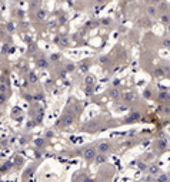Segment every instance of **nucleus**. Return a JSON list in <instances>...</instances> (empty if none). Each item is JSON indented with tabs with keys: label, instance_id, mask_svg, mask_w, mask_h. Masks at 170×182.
Returning <instances> with one entry per match:
<instances>
[{
	"label": "nucleus",
	"instance_id": "nucleus-18",
	"mask_svg": "<svg viewBox=\"0 0 170 182\" xmlns=\"http://www.w3.org/2000/svg\"><path fill=\"white\" fill-rule=\"evenodd\" d=\"M164 47H170V40H164Z\"/></svg>",
	"mask_w": 170,
	"mask_h": 182
},
{
	"label": "nucleus",
	"instance_id": "nucleus-17",
	"mask_svg": "<svg viewBox=\"0 0 170 182\" xmlns=\"http://www.w3.org/2000/svg\"><path fill=\"white\" fill-rule=\"evenodd\" d=\"M154 74H156V76H163V70H162V68H159V70H156Z\"/></svg>",
	"mask_w": 170,
	"mask_h": 182
},
{
	"label": "nucleus",
	"instance_id": "nucleus-11",
	"mask_svg": "<svg viewBox=\"0 0 170 182\" xmlns=\"http://www.w3.org/2000/svg\"><path fill=\"white\" fill-rule=\"evenodd\" d=\"M110 95H111V98H117L119 97V91L117 90H111L110 91Z\"/></svg>",
	"mask_w": 170,
	"mask_h": 182
},
{
	"label": "nucleus",
	"instance_id": "nucleus-5",
	"mask_svg": "<svg viewBox=\"0 0 170 182\" xmlns=\"http://www.w3.org/2000/svg\"><path fill=\"white\" fill-rule=\"evenodd\" d=\"M94 161H96V164L106 162V155H105V154H97V155H96V158H94Z\"/></svg>",
	"mask_w": 170,
	"mask_h": 182
},
{
	"label": "nucleus",
	"instance_id": "nucleus-3",
	"mask_svg": "<svg viewBox=\"0 0 170 182\" xmlns=\"http://www.w3.org/2000/svg\"><path fill=\"white\" fill-rule=\"evenodd\" d=\"M123 97H124V100L127 101V103H131V101H134L136 100V94L133 92V91H126L123 94Z\"/></svg>",
	"mask_w": 170,
	"mask_h": 182
},
{
	"label": "nucleus",
	"instance_id": "nucleus-7",
	"mask_svg": "<svg viewBox=\"0 0 170 182\" xmlns=\"http://www.w3.org/2000/svg\"><path fill=\"white\" fill-rule=\"evenodd\" d=\"M167 181H169V175H166V174H160L157 176V182H167Z\"/></svg>",
	"mask_w": 170,
	"mask_h": 182
},
{
	"label": "nucleus",
	"instance_id": "nucleus-21",
	"mask_svg": "<svg viewBox=\"0 0 170 182\" xmlns=\"http://www.w3.org/2000/svg\"><path fill=\"white\" fill-rule=\"evenodd\" d=\"M169 178H170V174H169Z\"/></svg>",
	"mask_w": 170,
	"mask_h": 182
},
{
	"label": "nucleus",
	"instance_id": "nucleus-8",
	"mask_svg": "<svg viewBox=\"0 0 170 182\" xmlns=\"http://www.w3.org/2000/svg\"><path fill=\"white\" fill-rule=\"evenodd\" d=\"M93 83H94V77H93V76H87V77H86V85L89 87V85H92Z\"/></svg>",
	"mask_w": 170,
	"mask_h": 182
},
{
	"label": "nucleus",
	"instance_id": "nucleus-2",
	"mask_svg": "<svg viewBox=\"0 0 170 182\" xmlns=\"http://www.w3.org/2000/svg\"><path fill=\"white\" fill-rule=\"evenodd\" d=\"M110 150H111V145L109 142H102L99 145V154H105L106 155V152H109Z\"/></svg>",
	"mask_w": 170,
	"mask_h": 182
},
{
	"label": "nucleus",
	"instance_id": "nucleus-4",
	"mask_svg": "<svg viewBox=\"0 0 170 182\" xmlns=\"http://www.w3.org/2000/svg\"><path fill=\"white\" fill-rule=\"evenodd\" d=\"M37 65H39L40 68H47V67H49V61H47L45 57H43V59H39L37 60Z\"/></svg>",
	"mask_w": 170,
	"mask_h": 182
},
{
	"label": "nucleus",
	"instance_id": "nucleus-1",
	"mask_svg": "<svg viewBox=\"0 0 170 182\" xmlns=\"http://www.w3.org/2000/svg\"><path fill=\"white\" fill-rule=\"evenodd\" d=\"M83 158H85L86 161H94V158H96V151L94 148H85L83 151Z\"/></svg>",
	"mask_w": 170,
	"mask_h": 182
},
{
	"label": "nucleus",
	"instance_id": "nucleus-6",
	"mask_svg": "<svg viewBox=\"0 0 170 182\" xmlns=\"http://www.w3.org/2000/svg\"><path fill=\"white\" fill-rule=\"evenodd\" d=\"M36 16H37V19L39 20H43L45 17H46V12H45V10H42V9H39V10L36 12Z\"/></svg>",
	"mask_w": 170,
	"mask_h": 182
},
{
	"label": "nucleus",
	"instance_id": "nucleus-15",
	"mask_svg": "<svg viewBox=\"0 0 170 182\" xmlns=\"http://www.w3.org/2000/svg\"><path fill=\"white\" fill-rule=\"evenodd\" d=\"M52 60H53V61H59V60H60V56H59V54H53V56H52Z\"/></svg>",
	"mask_w": 170,
	"mask_h": 182
},
{
	"label": "nucleus",
	"instance_id": "nucleus-16",
	"mask_svg": "<svg viewBox=\"0 0 170 182\" xmlns=\"http://www.w3.org/2000/svg\"><path fill=\"white\" fill-rule=\"evenodd\" d=\"M6 101V95L4 94H0V104H3Z\"/></svg>",
	"mask_w": 170,
	"mask_h": 182
},
{
	"label": "nucleus",
	"instance_id": "nucleus-14",
	"mask_svg": "<svg viewBox=\"0 0 170 182\" xmlns=\"http://www.w3.org/2000/svg\"><path fill=\"white\" fill-rule=\"evenodd\" d=\"M160 98H162V100H167V98H170V95L167 92H162V94H160Z\"/></svg>",
	"mask_w": 170,
	"mask_h": 182
},
{
	"label": "nucleus",
	"instance_id": "nucleus-12",
	"mask_svg": "<svg viewBox=\"0 0 170 182\" xmlns=\"http://www.w3.org/2000/svg\"><path fill=\"white\" fill-rule=\"evenodd\" d=\"M162 21H163V23H169V21H170V17L167 16V14H163V16H162Z\"/></svg>",
	"mask_w": 170,
	"mask_h": 182
},
{
	"label": "nucleus",
	"instance_id": "nucleus-10",
	"mask_svg": "<svg viewBox=\"0 0 170 182\" xmlns=\"http://www.w3.org/2000/svg\"><path fill=\"white\" fill-rule=\"evenodd\" d=\"M63 123H65V124H72V123H73V117H72V115L66 117L65 120H63Z\"/></svg>",
	"mask_w": 170,
	"mask_h": 182
},
{
	"label": "nucleus",
	"instance_id": "nucleus-19",
	"mask_svg": "<svg viewBox=\"0 0 170 182\" xmlns=\"http://www.w3.org/2000/svg\"><path fill=\"white\" fill-rule=\"evenodd\" d=\"M30 81H36V76L34 74H30Z\"/></svg>",
	"mask_w": 170,
	"mask_h": 182
},
{
	"label": "nucleus",
	"instance_id": "nucleus-9",
	"mask_svg": "<svg viewBox=\"0 0 170 182\" xmlns=\"http://www.w3.org/2000/svg\"><path fill=\"white\" fill-rule=\"evenodd\" d=\"M156 7L154 6H150V7H147V14H149V16H154V14H156Z\"/></svg>",
	"mask_w": 170,
	"mask_h": 182
},
{
	"label": "nucleus",
	"instance_id": "nucleus-22",
	"mask_svg": "<svg viewBox=\"0 0 170 182\" xmlns=\"http://www.w3.org/2000/svg\"><path fill=\"white\" fill-rule=\"evenodd\" d=\"M169 77H170V74H169Z\"/></svg>",
	"mask_w": 170,
	"mask_h": 182
},
{
	"label": "nucleus",
	"instance_id": "nucleus-13",
	"mask_svg": "<svg viewBox=\"0 0 170 182\" xmlns=\"http://www.w3.org/2000/svg\"><path fill=\"white\" fill-rule=\"evenodd\" d=\"M150 174H159V168L157 167H150V171H149Z\"/></svg>",
	"mask_w": 170,
	"mask_h": 182
},
{
	"label": "nucleus",
	"instance_id": "nucleus-20",
	"mask_svg": "<svg viewBox=\"0 0 170 182\" xmlns=\"http://www.w3.org/2000/svg\"><path fill=\"white\" fill-rule=\"evenodd\" d=\"M85 182H94V181H93L92 178H86V179H85Z\"/></svg>",
	"mask_w": 170,
	"mask_h": 182
}]
</instances>
